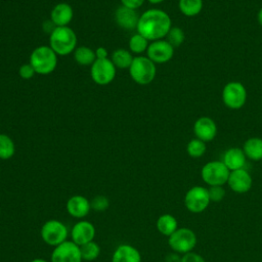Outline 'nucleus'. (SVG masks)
Masks as SVG:
<instances>
[{
  "label": "nucleus",
  "instance_id": "nucleus-14",
  "mask_svg": "<svg viewBox=\"0 0 262 262\" xmlns=\"http://www.w3.org/2000/svg\"><path fill=\"white\" fill-rule=\"evenodd\" d=\"M227 184L232 191L236 193H245L252 188L253 178L245 168L237 169L230 171Z\"/></svg>",
  "mask_w": 262,
  "mask_h": 262
},
{
  "label": "nucleus",
  "instance_id": "nucleus-6",
  "mask_svg": "<svg viewBox=\"0 0 262 262\" xmlns=\"http://www.w3.org/2000/svg\"><path fill=\"white\" fill-rule=\"evenodd\" d=\"M40 235L42 241L48 246L56 247L61 243L68 241L69 229L57 219L47 220L41 227Z\"/></svg>",
  "mask_w": 262,
  "mask_h": 262
},
{
  "label": "nucleus",
  "instance_id": "nucleus-4",
  "mask_svg": "<svg viewBox=\"0 0 262 262\" xmlns=\"http://www.w3.org/2000/svg\"><path fill=\"white\" fill-rule=\"evenodd\" d=\"M128 70L131 79L139 85H147L151 83L157 75L156 63L147 56L143 55L134 56Z\"/></svg>",
  "mask_w": 262,
  "mask_h": 262
},
{
  "label": "nucleus",
  "instance_id": "nucleus-10",
  "mask_svg": "<svg viewBox=\"0 0 262 262\" xmlns=\"http://www.w3.org/2000/svg\"><path fill=\"white\" fill-rule=\"evenodd\" d=\"M117 73V68L111 58L96 59L90 68V76L94 83L104 86L114 81Z\"/></svg>",
  "mask_w": 262,
  "mask_h": 262
},
{
  "label": "nucleus",
  "instance_id": "nucleus-9",
  "mask_svg": "<svg viewBox=\"0 0 262 262\" xmlns=\"http://www.w3.org/2000/svg\"><path fill=\"white\" fill-rule=\"evenodd\" d=\"M210 203L208 188L201 185L192 186L184 195V206L191 213L204 212Z\"/></svg>",
  "mask_w": 262,
  "mask_h": 262
},
{
  "label": "nucleus",
  "instance_id": "nucleus-13",
  "mask_svg": "<svg viewBox=\"0 0 262 262\" xmlns=\"http://www.w3.org/2000/svg\"><path fill=\"white\" fill-rule=\"evenodd\" d=\"M95 233H96L95 226L91 222L86 220H81L74 224L70 234L72 237V242H74L76 245L81 247L87 243L94 241Z\"/></svg>",
  "mask_w": 262,
  "mask_h": 262
},
{
  "label": "nucleus",
  "instance_id": "nucleus-1",
  "mask_svg": "<svg viewBox=\"0 0 262 262\" xmlns=\"http://www.w3.org/2000/svg\"><path fill=\"white\" fill-rule=\"evenodd\" d=\"M171 28L172 20L166 11L150 8L139 15L136 31L149 42H152L164 39Z\"/></svg>",
  "mask_w": 262,
  "mask_h": 262
},
{
  "label": "nucleus",
  "instance_id": "nucleus-34",
  "mask_svg": "<svg viewBox=\"0 0 262 262\" xmlns=\"http://www.w3.org/2000/svg\"><path fill=\"white\" fill-rule=\"evenodd\" d=\"M181 262H206V260L198 253L189 252L182 255Z\"/></svg>",
  "mask_w": 262,
  "mask_h": 262
},
{
  "label": "nucleus",
  "instance_id": "nucleus-18",
  "mask_svg": "<svg viewBox=\"0 0 262 262\" xmlns=\"http://www.w3.org/2000/svg\"><path fill=\"white\" fill-rule=\"evenodd\" d=\"M74 17L72 6L66 2L57 3L50 12V21L55 27H68Z\"/></svg>",
  "mask_w": 262,
  "mask_h": 262
},
{
  "label": "nucleus",
  "instance_id": "nucleus-31",
  "mask_svg": "<svg viewBox=\"0 0 262 262\" xmlns=\"http://www.w3.org/2000/svg\"><path fill=\"white\" fill-rule=\"evenodd\" d=\"M90 205L94 211L102 212L110 207V200L105 195H96L90 201Z\"/></svg>",
  "mask_w": 262,
  "mask_h": 262
},
{
  "label": "nucleus",
  "instance_id": "nucleus-16",
  "mask_svg": "<svg viewBox=\"0 0 262 262\" xmlns=\"http://www.w3.org/2000/svg\"><path fill=\"white\" fill-rule=\"evenodd\" d=\"M66 209L70 216L77 219H82L89 214L91 210V205L90 201L84 195L75 194L67 201Z\"/></svg>",
  "mask_w": 262,
  "mask_h": 262
},
{
  "label": "nucleus",
  "instance_id": "nucleus-21",
  "mask_svg": "<svg viewBox=\"0 0 262 262\" xmlns=\"http://www.w3.org/2000/svg\"><path fill=\"white\" fill-rule=\"evenodd\" d=\"M246 157L252 161L258 162L262 160V138L251 137L247 139L243 145Z\"/></svg>",
  "mask_w": 262,
  "mask_h": 262
},
{
  "label": "nucleus",
  "instance_id": "nucleus-38",
  "mask_svg": "<svg viewBox=\"0 0 262 262\" xmlns=\"http://www.w3.org/2000/svg\"><path fill=\"white\" fill-rule=\"evenodd\" d=\"M257 19H258V23L259 25L262 27V7L259 9L258 11V14H257Z\"/></svg>",
  "mask_w": 262,
  "mask_h": 262
},
{
  "label": "nucleus",
  "instance_id": "nucleus-37",
  "mask_svg": "<svg viewBox=\"0 0 262 262\" xmlns=\"http://www.w3.org/2000/svg\"><path fill=\"white\" fill-rule=\"evenodd\" d=\"M181 258L182 256H180V254L172 252L165 257V262H181Z\"/></svg>",
  "mask_w": 262,
  "mask_h": 262
},
{
  "label": "nucleus",
  "instance_id": "nucleus-5",
  "mask_svg": "<svg viewBox=\"0 0 262 262\" xmlns=\"http://www.w3.org/2000/svg\"><path fill=\"white\" fill-rule=\"evenodd\" d=\"M198 238L194 231L187 227L177 228L169 237L168 245L173 252L178 254H186L192 252L196 246Z\"/></svg>",
  "mask_w": 262,
  "mask_h": 262
},
{
  "label": "nucleus",
  "instance_id": "nucleus-27",
  "mask_svg": "<svg viewBox=\"0 0 262 262\" xmlns=\"http://www.w3.org/2000/svg\"><path fill=\"white\" fill-rule=\"evenodd\" d=\"M15 145L12 138L4 133H0V159L9 160L14 156Z\"/></svg>",
  "mask_w": 262,
  "mask_h": 262
},
{
  "label": "nucleus",
  "instance_id": "nucleus-22",
  "mask_svg": "<svg viewBox=\"0 0 262 262\" xmlns=\"http://www.w3.org/2000/svg\"><path fill=\"white\" fill-rule=\"evenodd\" d=\"M156 227L161 234L169 237L178 228L177 219L171 214H163L157 219Z\"/></svg>",
  "mask_w": 262,
  "mask_h": 262
},
{
  "label": "nucleus",
  "instance_id": "nucleus-30",
  "mask_svg": "<svg viewBox=\"0 0 262 262\" xmlns=\"http://www.w3.org/2000/svg\"><path fill=\"white\" fill-rule=\"evenodd\" d=\"M166 40L174 47H179L182 45V43L185 40V34L183 32V30L179 27H172L167 36H166Z\"/></svg>",
  "mask_w": 262,
  "mask_h": 262
},
{
  "label": "nucleus",
  "instance_id": "nucleus-41",
  "mask_svg": "<svg viewBox=\"0 0 262 262\" xmlns=\"http://www.w3.org/2000/svg\"><path fill=\"white\" fill-rule=\"evenodd\" d=\"M261 105H262V100H261Z\"/></svg>",
  "mask_w": 262,
  "mask_h": 262
},
{
  "label": "nucleus",
  "instance_id": "nucleus-7",
  "mask_svg": "<svg viewBox=\"0 0 262 262\" xmlns=\"http://www.w3.org/2000/svg\"><path fill=\"white\" fill-rule=\"evenodd\" d=\"M230 171L222 161H211L205 164L201 170V177L209 186L223 185L227 183Z\"/></svg>",
  "mask_w": 262,
  "mask_h": 262
},
{
  "label": "nucleus",
  "instance_id": "nucleus-25",
  "mask_svg": "<svg viewBox=\"0 0 262 262\" xmlns=\"http://www.w3.org/2000/svg\"><path fill=\"white\" fill-rule=\"evenodd\" d=\"M203 0H179L178 7L180 12L188 17L198 15L203 9Z\"/></svg>",
  "mask_w": 262,
  "mask_h": 262
},
{
  "label": "nucleus",
  "instance_id": "nucleus-26",
  "mask_svg": "<svg viewBox=\"0 0 262 262\" xmlns=\"http://www.w3.org/2000/svg\"><path fill=\"white\" fill-rule=\"evenodd\" d=\"M149 43L150 42L146 38H144L139 33H136L129 39V51L136 55H141L143 52H146Z\"/></svg>",
  "mask_w": 262,
  "mask_h": 262
},
{
  "label": "nucleus",
  "instance_id": "nucleus-35",
  "mask_svg": "<svg viewBox=\"0 0 262 262\" xmlns=\"http://www.w3.org/2000/svg\"><path fill=\"white\" fill-rule=\"evenodd\" d=\"M120 1H121V4L125 7L137 9L144 3L145 0H120Z\"/></svg>",
  "mask_w": 262,
  "mask_h": 262
},
{
  "label": "nucleus",
  "instance_id": "nucleus-11",
  "mask_svg": "<svg viewBox=\"0 0 262 262\" xmlns=\"http://www.w3.org/2000/svg\"><path fill=\"white\" fill-rule=\"evenodd\" d=\"M81 250L78 245L72 241H66L54 247L50 262H82Z\"/></svg>",
  "mask_w": 262,
  "mask_h": 262
},
{
  "label": "nucleus",
  "instance_id": "nucleus-20",
  "mask_svg": "<svg viewBox=\"0 0 262 262\" xmlns=\"http://www.w3.org/2000/svg\"><path fill=\"white\" fill-rule=\"evenodd\" d=\"M222 162L228 168L229 171H234L237 169H243L245 167L247 157L243 148L230 147L224 152Z\"/></svg>",
  "mask_w": 262,
  "mask_h": 262
},
{
  "label": "nucleus",
  "instance_id": "nucleus-33",
  "mask_svg": "<svg viewBox=\"0 0 262 262\" xmlns=\"http://www.w3.org/2000/svg\"><path fill=\"white\" fill-rule=\"evenodd\" d=\"M36 72L34 70V68L32 67V64L30 62L28 63H24L19 67L18 69V75L20 76L21 79L24 80H30L35 76Z\"/></svg>",
  "mask_w": 262,
  "mask_h": 262
},
{
  "label": "nucleus",
  "instance_id": "nucleus-19",
  "mask_svg": "<svg viewBox=\"0 0 262 262\" xmlns=\"http://www.w3.org/2000/svg\"><path fill=\"white\" fill-rule=\"evenodd\" d=\"M112 262H141V254L132 245L122 244L114 251Z\"/></svg>",
  "mask_w": 262,
  "mask_h": 262
},
{
  "label": "nucleus",
  "instance_id": "nucleus-8",
  "mask_svg": "<svg viewBox=\"0 0 262 262\" xmlns=\"http://www.w3.org/2000/svg\"><path fill=\"white\" fill-rule=\"evenodd\" d=\"M247 89L241 82L231 81L222 89L223 103L230 110L242 108L247 101Z\"/></svg>",
  "mask_w": 262,
  "mask_h": 262
},
{
  "label": "nucleus",
  "instance_id": "nucleus-2",
  "mask_svg": "<svg viewBox=\"0 0 262 262\" xmlns=\"http://www.w3.org/2000/svg\"><path fill=\"white\" fill-rule=\"evenodd\" d=\"M77 35L68 27H54L50 32L49 46L57 55L66 56L77 48Z\"/></svg>",
  "mask_w": 262,
  "mask_h": 262
},
{
  "label": "nucleus",
  "instance_id": "nucleus-39",
  "mask_svg": "<svg viewBox=\"0 0 262 262\" xmlns=\"http://www.w3.org/2000/svg\"><path fill=\"white\" fill-rule=\"evenodd\" d=\"M29 262H48V261L45 260V259H43V258H35V259H32V260L29 261Z\"/></svg>",
  "mask_w": 262,
  "mask_h": 262
},
{
  "label": "nucleus",
  "instance_id": "nucleus-28",
  "mask_svg": "<svg viewBox=\"0 0 262 262\" xmlns=\"http://www.w3.org/2000/svg\"><path fill=\"white\" fill-rule=\"evenodd\" d=\"M80 250H81L82 259L87 262L94 261L95 259H97L98 256L100 255V251H101L99 245L94 241L81 246Z\"/></svg>",
  "mask_w": 262,
  "mask_h": 262
},
{
  "label": "nucleus",
  "instance_id": "nucleus-36",
  "mask_svg": "<svg viewBox=\"0 0 262 262\" xmlns=\"http://www.w3.org/2000/svg\"><path fill=\"white\" fill-rule=\"evenodd\" d=\"M95 56H96V59H105V58H108V51L106 50V48L100 46V47H97L95 49Z\"/></svg>",
  "mask_w": 262,
  "mask_h": 262
},
{
  "label": "nucleus",
  "instance_id": "nucleus-40",
  "mask_svg": "<svg viewBox=\"0 0 262 262\" xmlns=\"http://www.w3.org/2000/svg\"><path fill=\"white\" fill-rule=\"evenodd\" d=\"M146 1H148V2L151 3V4H159V3L164 2L165 0H146Z\"/></svg>",
  "mask_w": 262,
  "mask_h": 262
},
{
  "label": "nucleus",
  "instance_id": "nucleus-12",
  "mask_svg": "<svg viewBox=\"0 0 262 262\" xmlns=\"http://www.w3.org/2000/svg\"><path fill=\"white\" fill-rule=\"evenodd\" d=\"M173 55L174 47L165 39L150 42L146 50V56L156 64L170 61Z\"/></svg>",
  "mask_w": 262,
  "mask_h": 262
},
{
  "label": "nucleus",
  "instance_id": "nucleus-23",
  "mask_svg": "<svg viewBox=\"0 0 262 262\" xmlns=\"http://www.w3.org/2000/svg\"><path fill=\"white\" fill-rule=\"evenodd\" d=\"M133 58H134V56L132 55V53L129 50L124 49V48L116 49L112 53V56H111V60L113 61L115 67L120 70L129 69L132 63Z\"/></svg>",
  "mask_w": 262,
  "mask_h": 262
},
{
  "label": "nucleus",
  "instance_id": "nucleus-17",
  "mask_svg": "<svg viewBox=\"0 0 262 262\" xmlns=\"http://www.w3.org/2000/svg\"><path fill=\"white\" fill-rule=\"evenodd\" d=\"M138 19L139 15L136 12V9L128 8L121 5L115 11V20L117 25L124 30L132 31L136 29Z\"/></svg>",
  "mask_w": 262,
  "mask_h": 262
},
{
  "label": "nucleus",
  "instance_id": "nucleus-32",
  "mask_svg": "<svg viewBox=\"0 0 262 262\" xmlns=\"http://www.w3.org/2000/svg\"><path fill=\"white\" fill-rule=\"evenodd\" d=\"M209 192V198L211 202H221L224 196H225V189L221 185H215V186H210L208 188Z\"/></svg>",
  "mask_w": 262,
  "mask_h": 262
},
{
  "label": "nucleus",
  "instance_id": "nucleus-15",
  "mask_svg": "<svg viewBox=\"0 0 262 262\" xmlns=\"http://www.w3.org/2000/svg\"><path fill=\"white\" fill-rule=\"evenodd\" d=\"M193 134L205 142L213 140L217 135V125L215 121L207 116L200 117L193 124Z\"/></svg>",
  "mask_w": 262,
  "mask_h": 262
},
{
  "label": "nucleus",
  "instance_id": "nucleus-24",
  "mask_svg": "<svg viewBox=\"0 0 262 262\" xmlns=\"http://www.w3.org/2000/svg\"><path fill=\"white\" fill-rule=\"evenodd\" d=\"M74 58L81 66H91L95 60V50L88 46H79L75 49Z\"/></svg>",
  "mask_w": 262,
  "mask_h": 262
},
{
  "label": "nucleus",
  "instance_id": "nucleus-3",
  "mask_svg": "<svg viewBox=\"0 0 262 262\" xmlns=\"http://www.w3.org/2000/svg\"><path fill=\"white\" fill-rule=\"evenodd\" d=\"M29 62L34 68L36 74L49 75L56 69L57 54L49 45H41L32 51Z\"/></svg>",
  "mask_w": 262,
  "mask_h": 262
},
{
  "label": "nucleus",
  "instance_id": "nucleus-29",
  "mask_svg": "<svg viewBox=\"0 0 262 262\" xmlns=\"http://www.w3.org/2000/svg\"><path fill=\"white\" fill-rule=\"evenodd\" d=\"M206 150H207L206 142L199 138L191 139L186 145V152L188 154L189 157L194 158V159L203 157L205 155Z\"/></svg>",
  "mask_w": 262,
  "mask_h": 262
}]
</instances>
